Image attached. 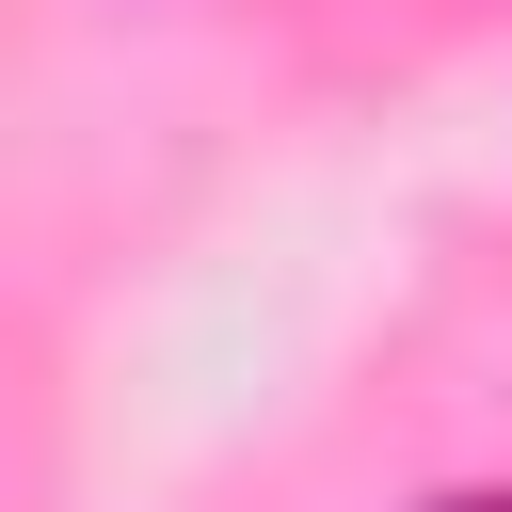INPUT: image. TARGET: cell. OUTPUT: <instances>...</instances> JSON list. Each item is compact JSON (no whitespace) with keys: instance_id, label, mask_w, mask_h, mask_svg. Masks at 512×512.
Masks as SVG:
<instances>
[{"instance_id":"1","label":"cell","mask_w":512,"mask_h":512,"mask_svg":"<svg viewBox=\"0 0 512 512\" xmlns=\"http://www.w3.org/2000/svg\"><path fill=\"white\" fill-rule=\"evenodd\" d=\"M416 512H512V496H496V480H448V496H416Z\"/></svg>"}]
</instances>
